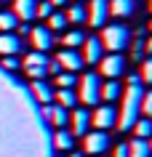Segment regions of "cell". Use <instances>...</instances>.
Returning a JSON list of instances; mask_svg holds the SVG:
<instances>
[{
    "label": "cell",
    "mask_w": 152,
    "mask_h": 157,
    "mask_svg": "<svg viewBox=\"0 0 152 157\" xmlns=\"http://www.w3.org/2000/svg\"><path fill=\"white\" fill-rule=\"evenodd\" d=\"M99 40H101V45H104V51H110V53H120L123 48H128L131 32H128V27H123V24H104Z\"/></svg>",
    "instance_id": "cell-2"
},
{
    "label": "cell",
    "mask_w": 152,
    "mask_h": 157,
    "mask_svg": "<svg viewBox=\"0 0 152 157\" xmlns=\"http://www.w3.org/2000/svg\"><path fill=\"white\" fill-rule=\"evenodd\" d=\"M24 72L27 77H32V80H43V77H48V56L45 53H37V51H32V53H27L24 59Z\"/></svg>",
    "instance_id": "cell-4"
},
{
    "label": "cell",
    "mask_w": 152,
    "mask_h": 157,
    "mask_svg": "<svg viewBox=\"0 0 152 157\" xmlns=\"http://www.w3.org/2000/svg\"><path fill=\"white\" fill-rule=\"evenodd\" d=\"M48 123H53L56 128H67V123H69V109L59 107V104H51V117H48Z\"/></svg>",
    "instance_id": "cell-21"
},
{
    "label": "cell",
    "mask_w": 152,
    "mask_h": 157,
    "mask_svg": "<svg viewBox=\"0 0 152 157\" xmlns=\"http://www.w3.org/2000/svg\"><path fill=\"white\" fill-rule=\"evenodd\" d=\"M91 125L96 131H110L118 125V109L112 107V104H101L96 107V112L91 115Z\"/></svg>",
    "instance_id": "cell-6"
},
{
    "label": "cell",
    "mask_w": 152,
    "mask_h": 157,
    "mask_svg": "<svg viewBox=\"0 0 152 157\" xmlns=\"http://www.w3.org/2000/svg\"><path fill=\"white\" fill-rule=\"evenodd\" d=\"M150 32H152V21H150Z\"/></svg>",
    "instance_id": "cell-42"
},
{
    "label": "cell",
    "mask_w": 152,
    "mask_h": 157,
    "mask_svg": "<svg viewBox=\"0 0 152 157\" xmlns=\"http://www.w3.org/2000/svg\"><path fill=\"white\" fill-rule=\"evenodd\" d=\"M32 93H35V99L45 107V104H51V101H53V93H56V91H53L45 80H32Z\"/></svg>",
    "instance_id": "cell-16"
},
{
    "label": "cell",
    "mask_w": 152,
    "mask_h": 157,
    "mask_svg": "<svg viewBox=\"0 0 152 157\" xmlns=\"http://www.w3.org/2000/svg\"><path fill=\"white\" fill-rule=\"evenodd\" d=\"M19 27V19L14 16V11H0V32H14Z\"/></svg>",
    "instance_id": "cell-25"
},
{
    "label": "cell",
    "mask_w": 152,
    "mask_h": 157,
    "mask_svg": "<svg viewBox=\"0 0 152 157\" xmlns=\"http://www.w3.org/2000/svg\"><path fill=\"white\" fill-rule=\"evenodd\" d=\"M131 131H134V139H144V141H147L152 136V120H150V117H139Z\"/></svg>",
    "instance_id": "cell-22"
},
{
    "label": "cell",
    "mask_w": 152,
    "mask_h": 157,
    "mask_svg": "<svg viewBox=\"0 0 152 157\" xmlns=\"http://www.w3.org/2000/svg\"><path fill=\"white\" fill-rule=\"evenodd\" d=\"M144 53H150V56H152V37H150V40H144Z\"/></svg>",
    "instance_id": "cell-37"
},
{
    "label": "cell",
    "mask_w": 152,
    "mask_h": 157,
    "mask_svg": "<svg viewBox=\"0 0 152 157\" xmlns=\"http://www.w3.org/2000/svg\"><path fill=\"white\" fill-rule=\"evenodd\" d=\"M142 115L152 120V91H144L142 93Z\"/></svg>",
    "instance_id": "cell-29"
},
{
    "label": "cell",
    "mask_w": 152,
    "mask_h": 157,
    "mask_svg": "<svg viewBox=\"0 0 152 157\" xmlns=\"http://www.w3.org/2000/svg\"><path fill=\"white\" fill-rule=\"evenodd\" d=\"M142 85H128L123 88V96H120V109H118V125L120 131H131L134 123L142 117Z\"/></svg>",
    "instance_id": "cell-1"
},
{
    "label": "cell",
    "mask_w": 152,
    "mask_h": 157,
    "mask_svg": "<svg viewBox=\"0 0 152 157\" xmlns=\"http://www.w3.org/2000/svg\"><path fill=\"white\" fill-rule=\"evenodd\" d=\"M131 59L134 61H144V40H134V45H131Z\"/></svg>",
    "instance_id": "cell-30"
},
{
    "label": "cell",
    "mask_w": 152,
    "mask_h": 157,
    "mask_svg": "<svg viewBox=\"0 0 152 157\" xmlns=\"http://www.w3.org/2000/svg\"><path fill=\"white\" fill-rule=\"evenodd\" d=\"M120 96H123V85H120L118 80H107V83H101V99L107 101V104L120 101Z\"/></svg>",
    "instance_id": "cell-17"
},
{
    "label": "cell",
    "mask_w": 152,
    "mask_h": 157,
    "mask_svg": "<svg viewBox=\"0 0 152 157\" xmlns=\"http://www.w3.org/2000/svg\"><path fill=\"white\" fill-rule=\"evenodd\" d=\"M107 147H110V133H107V131H88L83 136L85 155H104Z\"/></svg>",
    "instance_id": "cell-7"
},
{
    "label": "cell",
    "mask_w": 152,
    "mask_h": 157,
    "mask_svg": "<svg viewBox=\"0 0 152 157\" xmlns=\"http://www.w3.org/2000/svg\"><path fill=\"white\" fill-rule=\"evenodd\" d=\"M56 64H59L64 72H77V69L83 67V59H80V53H77V51L64 48L59 56H56Z\"/></svg>",
    "instance_id": "cell-13"
},
{
    "label": "cell",
    "mask_w": 152,
    "mask_h": 157,
    "mask_svg": "<svg viewBox=\"0 0 152 157\" xmlns=\"http://www.w3.org/2000/svg\"><path fill=\"white\" fill-rule=\"evenodd\" d=\"M51 29V32H61V29H67V16L64 13H59V11H53L48 16V24H45Z\"/></svg>",
    "instance_id": "cell-26"
},
{
    "label": "cell",
    "mask_w": 152,
    "mask_h": 157,
    "mask_svg": "<svg viewBox=\"0 0 152 157\" xmlns=\"http://www.w3.org/2000/svg\"><path fill=\"white\" fill-rule=\"evenodd\" d=\"M72 144H75V136L67 128H59L56 136H53V147L59 149V152H72Z\"/></svg>",
    "instance_id": "cell-19"
},
{
    "label": "cell",
    "mask_w": 152,
    "mask_h": 157,
    "mask_svg": "<svg viewBox=\"0 0 152 157\" xmlns=\"http://www.w3.org/2000/svg\"><path fill=\"white\" fill-rule=\"evenodd\" d=\"M56 85H59V88H75V85H77L75 72H59V77H56Z\"/></svg>",
    "instance_id": "cell-27"
},
{
    "label": "cell",
    "mask_w": 152,
    "mask_h": 157,
    "mask_svg": "<svg viewBox=\"0 0 152 157\" xmlns=\"http://www.w3.org/2000/svg\"><path fill=\"white\" fill-rule=\"evenodd\" d=\"M29 37H32V45H35V51L37 53H45V51L53 45V32H51L45 24H40V27H32V32H29Z\"/></svg>",
    "instance_id": "cell-10"
},
{
    "label": "cell",
    "mask_w": 152,
    "mask_h": 157,
    "mask_svg": "<svg viewBox=\"0 0 152 157\" xmlns=\"http://www.w3.org/2000/svg\"><path fill=\"white\" fill-rule=\"evenodd\" d=\"M0 3H6V0H0Z\"/></svg>",
    "instance_id": "cell-43"
},
{
    "label": "cell",
    "mask_w": 152,
    "mask_h": 157,
    "mask_svg": "<svg viewBox=\"0 0 152 157\" xmlns=\"http://www.w3.org/2000/svg\"><path fill=\"white\" fill-rule=\"evenodd\" d=\"M112 157H128V147H126V144H118L115 152H112Z\"/></svg>",
    "instance_id": "cell-34"
},
{
    "label": "cell",
    "mask_w": 152,
    "mask_h": 157,
    "mask_svg": "<svg viewBox=\"0 0 152 157\" xmlns=\"http://www.w3.org/2000/svg\"><path fill=\"white\" fill-rule=\"evenodd\" d=\"M126 147H128V157H152V152H150V147H147L144 139H134Z\"/></svg>",
    "instance_id": "cell-23"
},
{
    "label": "cell",
    "mask_w": 152,
    "mask_h": 157,
    "mask_svg": "<svg viewBox=\"0 0 152 157\" xmlns=\"http://www.w3.org/2000/svg\"><path fill=\"white\" fill-rule=\"evenodd\" d=\"M69 157H83V155H80V152H75V155H69Z\"/></svg>",
    "instance_id": "cell-40"
},
{
    "label": "cell",
    "mask_w": 152,
    "mask_h": 157,
    "mask_svg": "<svg viewBox=\"0 0 152 157\" xmlns=\"http://www.w3.org/2000/svg\"><path fill=\"white\" fill-rule=\"evenodd\" d=\"M91 27H104L107 16H110V0H91V6L85 8Z\"/></svg>",
    "instance_id": "cell-8"
},
{
    "label": "cell",
    "mask_w": 152,
    "mask_h": 157,
    "mask_svg": "<svg viewBox=\"0 0 152 157\" xmlns=\"http://www.w3.org/2000/svg\"><path fill=\"white\" fill-rule=\"evenodd\" d=\"M126 83H128V85H142V77H139L136 72H128V75H126Z\"/></svg>",
    "instance_id": "cell-33"
},
{
    "label": "cell",
    "mask_w": 152,
    "mask_h": 157,
    "mask_svg": "<svg viewBox=\"0 0 152 157\" xmlns=\"http://www.w3.org/2000/svg\"><path fill=\"white\" fill-rule=\"evenodd\" d=\"M53 99H56V104L64 109H72L77 104V93L72 91V88H56V93H53Z\"/></svg>",
    "instance_id": "cell-20"
},
{
    "label": "cell",
    "mask_w": 152,
    "mask_h": 157,
    "mask_svg": "<svg viewBox=\"0 0 152 157\" xmlns=\"http://www.w3.org/2000/svg\"><path fill=\"white\" fill-rule=\"evenodd\" d=\"M3 67H6V69H11V72H14V69H19V61H16V56H3Z\"/></svg>",
    "instance_id": "cell-32"
},
{
    "label": "cell",
    "mask_w": 152,
    "mask_h": 157,
    "mask_svg": "<svg viewBox=\"0 0 152 157\" xmlns=\"http://www.w3.org/2000/svg\"><path fill=\"white\" fill-rule=\"evenodd\" d=\"M99 72L107 80H118L120 75H126V59H123V53H107V56H101Z\"/></svg>",
    "instance_id": "cell-5"
},
{
    "label": "cell",
    "mask_w": 152,
    "mask_h": 157,
    "mask_svg": "<svg viewBox=\"0 0 152 157\" xmlns=\"http://www.w3.org/2000/svg\"><path fill=\"white\" fill-rule=\"evenodd\" d=\"M83 40H85V35L80 32V29H69V32H64V37H61V45L77 51V45H83Z\"/></svg>",
    "instance_id": "cell-24"
},
{
    "label": "cell",
    "mask_w": 152,
    "mask_h": 157,
    "mask_svg": "<svg viewBox=\"0 0 152 157\" xmlns=\"http://www.w3.org/2000/svg\"><path fill=\"white\" fill-rule=\"evenodd\" d=\"M24 48L21 37L14 32H0V56H16L19 51Z\"/></svg>",
    "instance_id": "cell-12"
},
{
    "label": "cell",
    "mask_w": 152,
    "mask_h": 157,
    "mask_svg": "<svg viewBox=\"0 0 152 157\" xmlns=\"http://www.w3.org/2000/svg\"><path fill=\"white\" fill-rule=\"evenodd\" d=\"M37 3L40 0H14V16L21 21H32L37 16Z\"/></svg>",
    "instance_id": "cell-14"
},
{
    "label": "cell",
    "mask_w": 152,
    "mask_h": 157,
    "mask_svg": "<svg viewBox=\"0 0 152 157\" xmlns=\"http://www.w3.org/2000/svg\"><path fill=\"white\" fill-rule=\"evenodd\" d=\"M69 120H72V136H85L91 131V112L88 109H72Z\"/></svg>",
    "instance_id": "cell-11"
},
{
    "label": "cell",
    "mask_w": 152,
    "mask_h": 157,
    "mask_svg": "<svg viewBox=\"0 0 152 157\" xmlns=\"http://www.w3.org/2000/svg\"><path fill=\"white\" fill-rule=\"evenodd\" d=\"M110 13L118 19H128L136 13V0H110Z\"/></svg>",
    "instance_id": "cell-15"
},
{
    "label": "cell",
    "mask_w": 152,
    "mask_h": 157,
    "mask_svg": "<svg viewBox=\"0 0 152 157\" xmlns=\"http://www.w3.org/2000/svg\"><path fill=\"white\" fill-rule=\"evenodd\" d=\"M64 16H67V24H85V21H88V13H85L83 3H72Z\"/></svg>",
    "instance_id": "cell-18"
},
{
    "label": "cell",
    "mask_w": 152,
    "mask_h": 157,
    "mask_svg": "<svg viewBox=\"0 0 152 157\" xmlns=\"http://www.w3.org/2000/svg\"><path fill=\"white\" fill-rule=\"evenodd\" d=\"M77 85H80V93L77 99L83 101L85 107H96L101 101V80L96 72H83L77 77Z\"/></svg>",
    "instance_id": "cell-3"
},
{
    "label": "cell",
    "mask_w": 152,
    "mask_h": 157,
    "mask_svg": "<svg viewBox=\"0 0 152 157\" xmlns=\"http://www.w3.org/2000/svg\"><path fill=\"white\" fill-rule=\"evenodd\" d=\"M61 72V67L56 64V59H53V61H48V75H59Z\"/></svg>",
    "instance_id": "cell-35"
},
{
    "label": "cell",
    "mask_w": 152,
    "mask_h": 157,
    "mask_svg": "<svg viewBox=\"0 0 152 157\" xmlns=\"http://www.w3.org/2000/svg\"><path fill=\"white\" fill-rule=\"evenodd\" d=\"M150 11H152V0H150Z\"/></svg>",
    "instance_id": "cell-41"
},
{
    "label": "cell",
    "mask_w": 152,
    "mask_h": 157,
    "mask_svg": "<svg viewBox=\"0 0 152 157\" xmlns=\"http://www.w3.org/2000/svg\"><path fill=\"white\" fill-rule=\"evenodd\" d=\"M139 77H142V83L152 85V56H147L142 61V72H139Z\"/></svg>",
    "instance_id": "cell-28"
},
{
    "label": "cell",
    "mask_w": 152,
    "mask_h": 157,
    "mask_svg": "<svg viewBox=\"0 0 152 157\" xmlns=\"http://www.w3.org/2000/svg\"><path fill=\"white\" fill-rule=\"evenodd\" d=\"M53 11H56V8L51 6L48 0H43V3H37V16H40V19H48L51 13H53Z\"/></svg>",
    "instance_id": "cell-31"
},
{
    "label": "cell",
    "mask_w": 152,
    "mask_h": 157,
    "mask_svg": "<svg viewBox=\"0 0 152 157\" xmlns=\"http://www.w3.org/2000/svg\"><path fill=\"white\" fill-rule=\"evenodd\" d=\"M147 147H150V152H152V136H150V139H147Z\"/></svg>",
    "instance_id": "cell-39"
},
{
    "label": "cell",
    "mask_w": 152,
    "mask_h": 157,
    "mask_svg": "<svg viewBox=\"0 0 152 157\" xmlns=\"http://www.w3.org/2000/svg\"><path fill=\"white\" fill-rule=\"evenodd\" d=\"M51 6H53V8H59V6H67V0H48Z\"/></svg>",
    "instance_id": "cell-38"
},
{
    "label": "cell",
    "mask_w": 152,
    "mask_h": 157,
    "mask_svg": "<svg viewBox=\"0 0 152 157\" xmlns=\"http://www.w3.org/2000/svg\"><path fill=\"white\" fill-rule=\"evenodd\" d=\"M101 56H104V45H101V40H99V37H85V40H83V53H80L83 64H99Z\"/></svg>",
    "instance_id": "cell-9"
},
{
    "label": "cell",
    "mask_w": 152,
    "mask_h": 157,
    "mask_svg": "<svg viewBox=\"0 0 152 157\" xmlns=\"http://www.w3.org/2000/svg\"><path fill=\"white\" fill-rule=\"evenodd\" d=\"M29 32H32V27L27 24V21H24V24H19V35H29Z\"/></svg>",
    "instance_id": "cell-36"
},
{
    "label": "cell",
    "mask_w": 152,
    "mask_h": 157,
    "mask_svg": "<svg viewBox=\"0 0 152 157\" xmlns=\"http://www.w3.org/2000/svg\"><path fill=\"white\" fill-rule=\"evenodd\" d=\"M77 3H80V0H77Z\"/></svg>",
    "instance_id": "cell-44"
}]
</instances>
